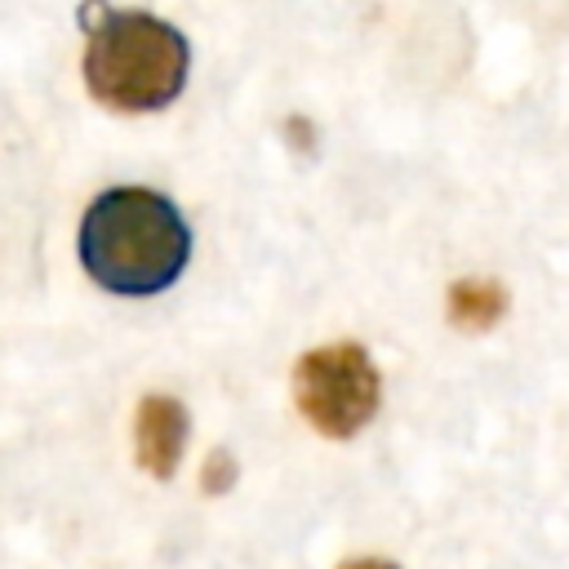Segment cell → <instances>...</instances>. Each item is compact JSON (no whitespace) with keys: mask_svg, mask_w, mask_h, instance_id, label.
Segmentation results:
<instances>
[{"mask_svg":"<svg viewBox=\"0 0 569 569\" xmlns=\"http://www.w3.org/2000/svg\"><path fill=\"white\" fill-rule=\"evenodd\" d=\"M187 258L191 227L160 191L111 187L80 218V262L107 293H160L182 276Z\"/></svg>","mask_w":569,"mask_h":569,"instance_id":"obj_1","label":"cell"},{"mask_svg":"<svg viewBox=\"0 0 569 569\" xmlns=\"http://www.w3.org/2000/svg\"><path fill=\"white\" fill-rule=\"evenodd\" d=\"M84 27V84L111 111H160L169 107L191 67L187 36L147 13V9H111L107 0H89L80 9Z\"/></svg>","mask_w":569,"mask_h":569,"instance_id":"obj_2","label":"cell"},{"mask_svg":"<svg viewBox=\"0 0 569 569\" xmlns=\"http://www.w3.org/2000/svg\"><path fill=\"white\" fill-rule=\"evenodd\" d=\"M382 400V378L360 342H329L293 365V405L329 440L356 436Z\"/></svg>","mask_w":569,"mask_h":569,"instance_id":"obj_3","label":"cell"},{"mask_svg":"<svg viewBox=\"0 0 569 569\" xmlns=\"http://www.w3.org/2000/svg\"><path fill=\"white\" fill-rule=\"evenodd\" d=\"M133 436H138L142 471L156 476V480H169L178 471V458H182V445H187V409L173 396H147L138 405Z\"/></svg>","mask_w":569,"mask_h":569,"instance_id":"obj_4","label":"cell"},{"mask_svg":"<svg viewBox=\"0 0 569 569\" xmlns=\"http://www.w3.org/2000/svg\"><path fill=\"white\" fill-rule=\"evenodd\" d=\"M507 311V289L498 280H458L449 289V320L467 333L489 329Z\"/></svg>","mask_w":569,"mask_h":569,"instance_id":"obj_5","label":"cell"},{"mask_svg":"<svg viewBox=\"0 0 569 569\" xmlns=\"http://www.w3.org/2000/svg\"><path fill=\"white\" fill-rule=\"evenodd\" d=\"M231 480H236V458L227 449H213L209 462H204V471H200V489L204 493H227Z\"/></svg>","mask_w":569,"mask_h":569,"instance_id":"obj_6","label":"cell"},{"mask_svg":"<svg viewBox=\"0 0 569 569\" xmlns=\"http://www.w3.org/2000/svg\"><path fill=\"white\" fill-rule=\"evenodd\" d=\"M338 569H400L396 560H378V556H365V560H347V565H338Z\"/></svg>","mask_w":569,"mask_h":569,"instance_id":"obj_7","label":"cell"}]
</instances>
